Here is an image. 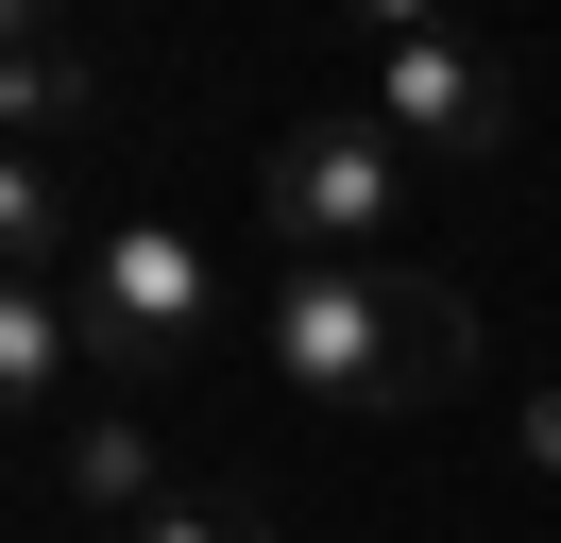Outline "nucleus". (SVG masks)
<instances>
[{
    "label": "nucleus",
    "instance_id": "1",
    "mask_svg": "<svg viewBox=\"0 0 561 543\" xmlns=\"http://www.w3.org/2000/svg\"><path fill=\"white\" fill-rule=\"evenodd\" d=\"M255 357L307 407H341V425H425V407L459 391V357H477V323H459V289H425V272L289 255L273 305H255Z\"/></svg>",
    "mask_w": 561,
    "mask_h": 543
},
{
    "label": "nucleus",
    "instance_id": "2",
    "mask_svg": "<svg viewBox=\"0 0 561 543\" xmlns=\"http://www.w3.org/2000/svg\"><path fill=\"white\" fill-rule=\"evenodd\" d=\"M69 305H85L103 391H171V373L205 357V323H221V272H205V238H187V221H103V238H85V272H69Z\"/></svg>",
    "mask_w": 561,
    "mask_h": 543
},
{
    "label": "nucleus",
    "instance_id": "3",
    "mask_svg": "<svg viewBox=\"0 0 561 543\" xmlns=\"http://www.w3.org/2000/svg\"><path fill=\"white\" fill-rule=\"evenodd\" d=\"M255 204H273V255H375L409 221V136L391 119H289Z\"/></svg>",
    "mask_w": 561,
    "mask_h": 543
},
{
    "label": "nucleus",
    "instance_id": "4",
    "mask_svg": "<svg viewBox=\"0 0 561 543\" xmlns=\"http://www.w3.org/2000/svg\"><path fill=\"white\" fill-rule=\"evenodd\" d=\"M375 119L409 136V170H493L511 153V51L409 34V51H375Z\"/></svg>",
    "mask_w": 561,
    "mask_h": 543
},
{
    "label": "nucleus",
    "instance_id": "5",
    "mask_svg": "<svg viewBox=\"0 0 561 543\" xmlns=\"http://www.w3.org/2000/svg\"><path fill=\"white\" fill-rule=\"evenodd\" d=\"M51 493H69V509H85V527H103V543H119V527H153V509H171V493H187V475H171V441H153V425H137V407H103V391H85V407H69V425H51Z\"/></svg>",
    "mask_w": 561,
    "mask_h": 543
},
{
    "label": "nucleus",
    "instance_id": "6",
    "mask_svg": "<svg viewBox=\"0 0 561 543\" xmlns=\"http://www.w3.org/2000/svg\"><path fill=\"white\" fill-rule=\"evenodd\" d=\"M85 391H103V357H85V305H69V289H35V272H0V407L51 441Z\"/></svg>",
    "mask_w": 561,
    "mask_h": 543
},
{
    "label": "nucleus",
    "instance_id": "7",
    "mask_svg": "<svg viewBox=\"0 0 561 543\" xmlns=\"http://www.w3.org/2000/svg\"><path fill=\"white\" fill-rule=\"evenodd\" d=\"M0 102H18V153H51V170L103 136V68H85V51H18V68H0Z\"/></svg>",
    "mask_w": 561,
    "mask_h": 543
},
{
    "label": "nucleus",
    "instance_id": "8",
    "mask_svg": "<svg viewBox=\"0 0 561 543\" xmlns=\"http://www.w3.org/2000/svg\"><path fill=\"white\" fill-rule=\"evenodd\" d=\"M119 543H273V493H239V475H221V493H171L153 527H119Z\"/></svg>",
    "mask_w": 561,
    "mask_h": 543
},
{
    "label": "nucleus",
    "instance_id": "9",
    "mask_svg": "<svg viewBox=\"0 0 561 543\" xmlns=\"http://www.w3.org/2000/svg\"><path fill=\"white\" fill-rule=\"evenodd\" d=\"M341 18H357V34H375V51H409V34H459V18H443V0H341Z\"/></svg>",
    "mask_w": 561,
    "mask_h": 543
},
{
    "label": "nucleus",
    "instance_id": "10",
    "mask_svg": "<svg viewBox=\"0 0 561 543\" xmlns=\"http://www.w3.org/2000/svg\"><path fill=\"white\" fill-rule=\"evenodd\" d=\"M18 18V51H85V0H0Z\"/></svg>",
    "mask_w": 561,
    "mask_h": 543
},
{
    "label": "nucleus",
    "instance_id": "11",
    "mask_svg": "<svg viewBox=\"0 0 561 543\" xmlns=\"http://www.w3.org/2000/svg\"><path fill=\"white\" fill-rule=\"evenodd\" d=\"M511 459H527V475H561V391H527V407H511Z\"/></svg>",
    "mask_w": 561,
    "mask_h": 543
}]
</instances>
